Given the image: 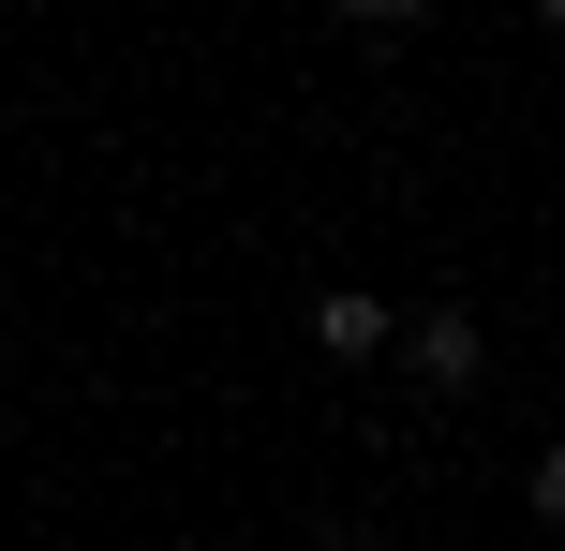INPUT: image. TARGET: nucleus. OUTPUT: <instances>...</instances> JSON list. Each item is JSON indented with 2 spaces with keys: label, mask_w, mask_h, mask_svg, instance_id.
<instances>
[{
  "label": "nucleus",
  "mask_w": 565,
  "mask_h": 551,
  "mask_svg": "<svg viewBox=\"0 0 565 551\" xmlns=\"http://www.w3.org/2000/svg\"><path fill=\"white\" fill-rule=\"evenodd\" d=\"M402 343H417V373H431V388H461V373H477V328H461V314H417Z\"/></svg>",
  "instance_id": "f03ea898"
},
{
  "label": "nucleus",
  "mask_w": 565,
  "mask_h": 551,
  "mask_svg": "<svg viewBox=\"0 0 565 551\" xmlns=\"http://www.w3.org/2000/svg\"><path fill=\"white\" fill-rule=\"evenodd\" d=\"M536 15H565V0H536Z\"/></svg>",
  "instance_id": "39448f33"
},
{
  "label": "nucleus",
  "mask_w": 565,
  "mask_h": 551,
  "mask_svg": "<svg viewBox=\"0 0 565 551\" xmlns=\"http://www.w3.org/2000/svg\"><path fill=\"white\" fill-rule=\"evenodd\" d=\"M342 15H431V0H342Z\"/></svg>",
  "instance_id": "20e7f679"
},
{
  "label": "nucleus",
  "mask_w": 565,
  "mask_h": 551,
  "mask_svg": "<svg viewBox=\"0 0 565 551\" xmlns=\"http://www.w3.org/2000/svg\"><path fill=\"white\" fill-rule=\"evenodd\" d=\"M312 328H328V358H372V343H402V314H387V298H358V284H328V298H312Z\"/></svg>",
  "instance_id": "f257e3e1"
},
{
  "label": "nucleus",
  "mask_w": 565,
  "mask_h": 551,
  "mask_svg": "<svg viewBox=\"0 0 565 551\" xmlns=\"http://www.w3.org/2000/svg\"><path fill=\"white\" fill-rule=\"evenodd\" d=\"M536 507H551V522H565V447H551V463H536Z\"/></svg>",
  "instance_id": "7ed1b4c3"
}]
</instances>
